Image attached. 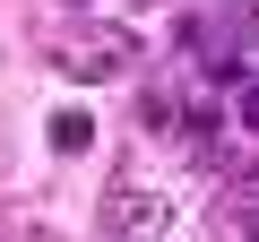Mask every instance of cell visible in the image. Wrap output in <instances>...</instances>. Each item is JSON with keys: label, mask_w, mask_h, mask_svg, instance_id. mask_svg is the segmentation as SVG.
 <instances>
[{"label": "cell", "mask_w": 259, "mask_h": 242, "mask_svg": "<svg viewBox=\"0 0 259 242\" xmlns=\"http://www.w3.org/2000/svg\"><path fill=\"white\" fill-rule=\"evenodd\" d=\"M52 61H61L78 87H104V78H130V69H139V35H130V26H87V18H69V35H52Z\"/></svg>", "instance_id": "1"}, {"label": "cell", "mask_w": 259, "mask_h": 242, "mask_svg": "<svg viewBox=\"0 0 259 242\" xmlns=\"http://www.w3.org/2000/svg\"><path fill=\"white\" fill-rule=\"evenodd\" d=\"M95 225H104V233H164L173 216H164V199H130V190H121V199H112Z\"/></svg>", "instance_id": "2"}, {"label": "cell", "mask_w": 259, "mask_h": 242, "mask_svg": "<svg viewBox=\"0 0 259 242\" xmlns=\"http://www.w3.org/2000/svg\"><path fill=\"white\" fill-rule=\"evenodd\" d=\"M52 147H61V156H78V147H95V121H87L78 104H61V112H52Z\"/></svg>", "instance_id": "3"}, {"label": "cell", "mask_w": 259, "mask_h": 242, "mask_svg": "<svg viewBox=\"0 0 259 242\" xmlns=\"http://www.w3.org/2000/svg\"><path fill=\"white\" fill-rule=\"evenodd\" d=\"M242 130H259V87H250V95H242Z\"/></svg>", "instance_id": "4"}, {"label": "cell", "mask_w": 259, "mask_h": 242, "mask_svg": "<svg viewBox=\"0 0 259 242\" xmlns=\"http://www.w3.org/2000/svg\"><path fill=\"white\" fill-rule=\"evenodd\" d=\"M69 9H87V0H69Z\"/></svg>", "instance_id": "5"}]
</instances>
